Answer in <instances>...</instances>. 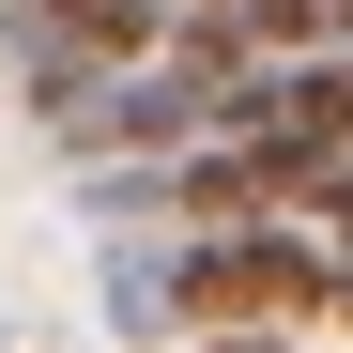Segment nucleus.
I'll list each match as a JSON object with an SVG mask.
<instances>
[{"instance_id": "obj_1", "label": "nucleus", "mask_w": 353, "mask_h": 353, "mask_svg": "<svg viewBox=\"0 0 353 353\" xmlns=\"http://www.w3.org/2000/svg\"><path fill=\"white\" fill-rule=\"evenodd\" d=\"M185 338H215V323H323L338 307V246L307 215H261V230H185Z\"/></svg>"}, {"instance_id": "obj_2", "label": "nucleus", "mask_w": 353, "mask_h": 353, "mask_svg": "<svg viewBox=\"0 0 353 353\" xmlns=\"http://www.w3.org/2000/svg\"><path fill=\"white\" fill-rule=\"evenodd\" d=\"M185 353H292V323H215V338H185Z\"/></svg>"}, {"instance_id": "obj_3", "label": "nucleus", "mask_w": 353, "mask_h": 353, "mask_svg": "<svg viewBox=\"0 0 353 353\" xmlns=\"http://www.w3.org/2000/svg\"><path fill=\"white\" fill-rule=\"evenodd\" d=\"M323 323H353V246H338V307H323Z\"/></svg>"}, {"instance_id": "obj_4", "label": "nucleus", "mask_w": 353, "mask_h": 353, "mask_svg": "<svg viewBox=\"0 0 353 353\" xmlns=\"http://www.w3.org/2000/svg\"><path fill=\"white\" fill-rule=\"evenodd\" d=\"M169 16H230V0H169Z\"/></svg>"}]
</instances>
